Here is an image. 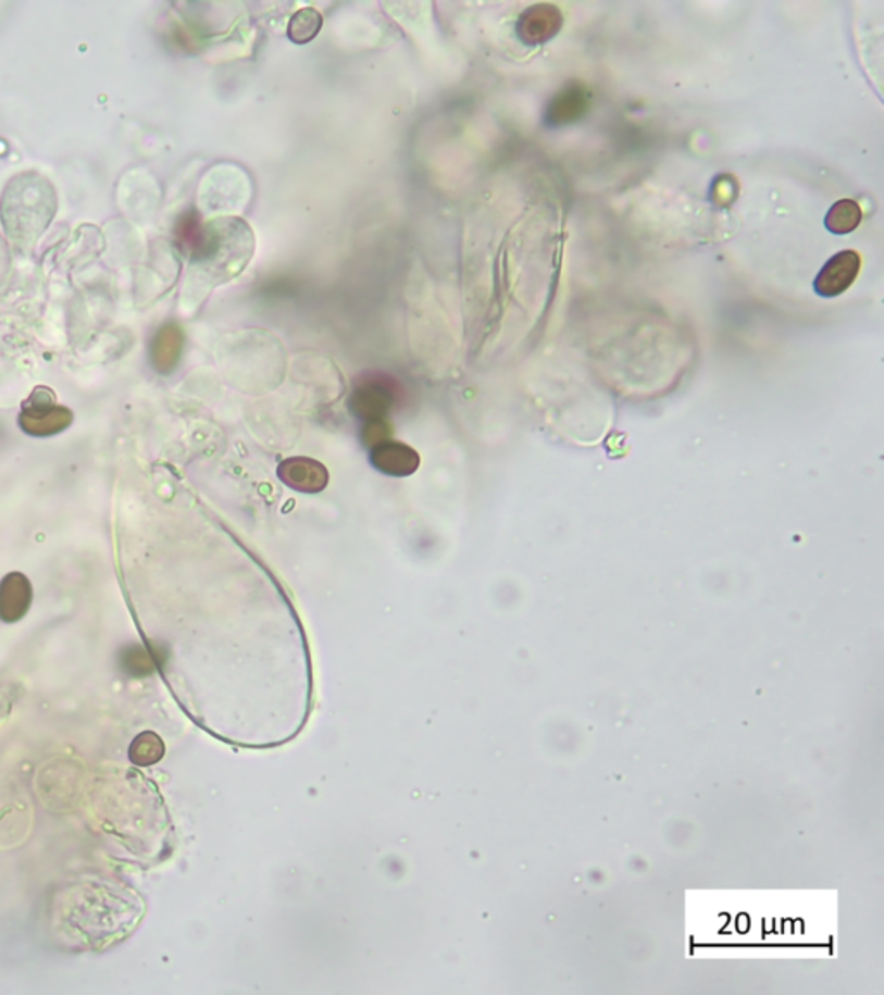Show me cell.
Returning <instances> with one entry per match:
<instances>
[{"label": "cell", "mask_w": 884, "mask_h": 995, "mask_svg": "<svg viewBox=\"0 0 884 995\" xmlns=\"http://www.w3.org/2000/svg\"><path fill=\"white\" fill-rule=\"evenodd\" d=\"M142 915L140 899L110 882L75 883L55 895L54 929L64 942L80 949L101 950L125 938Z\"/></svg>", "instance_id": "cell-1"}, {"label": "cell", "mask_w": 884, "mask_h": 995, "mask_svg": "<svg viewBox=\"0 0 884 995\" xmlns=\"http://www.w3.org/2000/svg\"><path fill=\"white\" fill-rule=\"evenodd\" d=\"M254 236L248 223L234 216L202 223L198 240L189 251L190 260L214 284L237 277L251 261Z\"/></svg>", "instance_id": "cell-2"}, {"label": "cell", "mask_w": 884, "mask_h": 995, "mask_svg": "<svg viewBox=\"0 0 884 995\" xmlns=\"http://www.w3.org/2000/svg\"><path fill=\"white\" fill-rule=\"evenodd\" d=\"M58 207L54 187L37 173H23L9 182L0 201V216L9 239L29 249L49 227Z\"/></svg>", "instance_id": "cell-3"}, {"label": "cell", "mask_w": 884, "mask_h": 995, "mask_svg": "<svg viewBox=\"0 0 884 995\" xmlns=\"http://www.w3.org/2000/svg\"><path fill=\"white\" fill-rule=\"evenodd\" d=\"M72 422V410L55 403L54 393L49 387H37L23 403L22 415L17 419L23 433L35 437L63 433Z\"/></svg>", "instance_id": "cell-4"}, {"label": "cell", "mask_w": 884, "mask_h": 995, "mask_svg": "<svg viewBox=\"0 0 884 995\" xmlns=\"http://www.w3.org/2000/svg\"><path fill=\"white\" fill-rule=\"evenodd\" d=\"M860 273V257L856 251H842L834 254L819 272L813 287L818 295L834 298L848 290Z\"/></svg>", "instance_id": "cell-5"}, {"label": "cell", "mask_w": 884, "mask_h": 995, "mask_svg": "<svg viewBox=\"0 0 884 995\" xmlns=\"http://www.w3.org/2000/svg\"><path fill=\"white\" fill-rule=\"evenodd\" d=\"M563 25L562 13L553 4H536L525 9L516 23V35L528 46L545 43L560 32Z\"/></svg>", "instance_id": "cell-6"}, {"label": "cell", "mask_w": 884, "mask_h": 995, "mask_svg": "<svg viewBox=\"0 0 884 995\" xmlns=\"http://www.w3.org/2000/svg\"><path fill=\"white\" fill-rule=\"evenodd\" d=\"M34 600V588L22 572H11L0 581V621L14 624L28 613Z\"/></svg>", "instance_id": "cell-7"}, {"label": "cell", "mask_w": 884, "mask_h": 995, "mask_svg": "<svg viewBox=\"0 0 884 995\" xmlns=\"http://www.w3.org/2000/svg\"><path fill=\"white\" fill-rule=\"evenodd\" d=\"M184 334L175 324L164 325L155 334L151 346V360L160 374H170L180 360Z\"/></svg>", "instance_id": "cell-8"}, {"label": "cell", "mask_w": 884, "mask_h": 995, "mask_svg": "<svg viewBox=\"0 0 884 995\" xmlns=\"http://www.w3.org/2000/svg\"><path fill=\"white\" fill-rule=\"evenodd\" d=\"M587 108H589V94L583 87L572 85L555 97L553 102L549 105L548 122L557 126L569 125V123L583 119Z\"/></svg>", "instance_id": "cell-9"}, {"label": "cell", "mask_w": 884, "mask_h": 995, "mask_svg": "<svg viewBox=\"0 0 884 995\" xmlns=\"http://www.w3.org/2000/svg\"><path fill=\"white\" fill-rule=\"evenodd\" d=\"M322 25L323 16L320 11L314 8L299 9L298 13L292 14L289 25H287V37L290 38V42L302 46V43L311 42L320 34Z\"/></svg>", "instance_id": "cell-10"}, {"label": "cell", "mask_w": 884, "mask_h": 995, "mask_svg": "<svg viewBox=\"0 0 884 995\" xmlns=\"http://www.w3.org/2000/svg\"><path fill=\"white\" fill-rule=\"evenodd\" d=\"M860 222H862V210H860L859 202L854 199H842L833 204L830 213L826 214V227L838 236H845V234L856 231Z\"/></svg>", "instance_id": "cell-11"}, {"label": "cell", "mask_w": 884, "mask_h": 995, "mask_svg": "<svg viewBox=\"0 0 884 995\" xmlns=\"http://www.w3.org/2000/svg\"><path fill=\"white\" fill-rule=\"evenodd\" d=\"M163 754V742L151 731H146L142 735L137 736L130 747V760L139 766L155 764Z\"/></svg>", "instance_id": "cell-12"}, {"label": "cell", "mask_w": 884, "mask_h": 995, "mask_svg": "<svg viewBox=\"0 0 884 995\" xmlns=\"http://www.w3.org/2000/svg\"><path fill=\"white\" fill-rule=\"evenodd\" d=\"M154 657H152L146 648L139 647V645L123 650L122 668L123 671L128 672L130 676H147V674L154 672Z\"/></svg>", "instance_id": "cell-13"}]
</instances>
